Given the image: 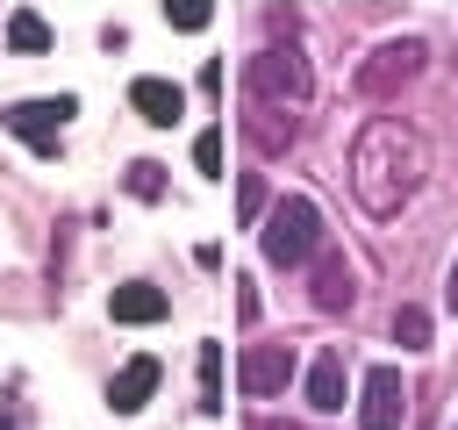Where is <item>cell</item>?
Here are the masks:
<instances>
[{
    "mask_svg": "<svg viewBox=\"0 0 458 430\" xmlns=\"http://www.w3.org/2000/svg\"><path fill=\"white\" fill-rule=\"evenodd\" d=\"M415 172H422V136L394 115H372L351 143V194L365 215H394L408 194H415Z\"/></svg>",
    "mask_w": 458,
    "mask_h": 430,
    "instance_id": "obj_1",
    "label": "cell"
},
{
    "mask_svg": "<svg viewBox=\"0 0 458 430\" xmlns=\"http://www.w3.org/2000/svg\"><path fill=\"white\" fill-rule=\"evenodd\" d=\"M258 244H265L272 265H301V258L322 244V215H315V201H301V194H293V201H272Z\"/></svg>",
    "mask_w": 458,
    "mask_h": 430,
    "instance_id": "obj_2",
    "label": "cell"
},
{
    "mask_svg": "<svg viewBox=\"0 0 458 430\" xmlns=\"http://www.w3.org/2000/svg\"><path fill=\"white\" fill-rule=\"evenodd\" d=\"M415 64H422V43H415V36L379 43V50L358 64V93H365V100H386L394 86H408V79H415Z\"/></svg>",
    "mask_w": 458,
    "mask_h": 430,
    "instance_id": "obj_3",
    "label": "cell"
},
{
    "mask_svg": "<svg viewBox=\"0 0 458 430\" xmlns=\"http://www.w3.org/2000/svg\"><path fill=\"white\" fill-rule=\"evenodd\" d=\"M64 115H79V100H72V93H57V100H14L0 122H7L21 143H36L43 158H57V129H64Z\"/></svg>",
    "mask_w": 458,
    "mask_h": 430,
    "instance_id": "obj_4",
    "label": "cell"
},
{
    "mask_svg": "<svg viewBox=\"0 0 458 430\" xmlns=\"http://www.w3.org/2000/svg\"><path fill=\"white\" fill-rule=\"evenodd\" d=\"M250 86H258V100H308V64H301V50L286 43H272V50H258L250 57Z\"/></svg>",
    "mask_w": 458,
    "mask_h": 430,
    "instance_id": "obj_5",
    "label": "cell"
},
{
    "mask_svg": "<svg viewBox=\"0 0 458 430\" xmlns=\"http://www.w3.org/2000/svg\"><path fill=\"white\" fill-rule=\"evenodd\" d=\"M401 408H408V387L394 366H372L365 373V401H358V430H401Z\"/></svg>",
    "mask_w": 458,
    "mask_h": 430,
    "instance_id": "obj_6",
    "label": "cell"
},
{
    "mask_svg": "<svg viewBox=\"0 0 458 430\" xmlns=\"http://www.w3.org/2000/svg\"><path fill=\"white\" fill-rule=\"evenodd\" d=\"M129 100H136V115H143V122H157V129H172V122L186 115V93H179L172 79H136V86H129Z\"/></svg>",
    "mask_w": 458,
    "mask_h": 430,
    "instance_id": "obj_7",
    "label": "cell"
},
{
    "mask_svg": "<svg viewBox=\"0 0 458 430\" xmlns=\"http://www.w3.org/2000/svg\"><path fill=\"white\" fill-rule=\"evenodd\" d=\"M286 380H293V358H286L279 344H250V351H243V387H250V394H279Z\"/></svg>",
    "mask_w": 458,
    "mask_h": 430,
    "instance_id": "obj_8",
    "label": "cell"
},
{
    "mask_svg": "<svg viewBox=\"0 0 458 430\" xmlns=\"http://www.w3.org/2000/svg\"><path fill=\"white\" fill-rule=\"evenodd\" d=\"M150 387H157V358H129V366L114 373V387H107V408H114V416H136V408L150 401Z\"/></svg>",
    "mask_w": 458,
    "mask_h": 430,
    "instance_id": "obj_9",
    "label": "cell"
},
{
    "mask_svg": "<svg viewBox=\"0 0 458 430\" xmlns=\"http://www.w3.org/2000/svg\"><path fill=\"white\" fill-rule=\"evenodd\" d=\"M107 308H114V322H157L172 301L157 294V287H143V280H129V287H114L107 294Z\"/></svg>",
    "mask_w": 458,
    "mask_h": 430,
    "instance_id": "obj_10",
    "label": "cell"
},
{
    "mask_svg": "<svg viewBox=\"0 0 458 430\" xmlns=\"http://www.w3.org/2000/svg\"><path fill=\"white\" fill-rule=\"evenodd\" d=\"M308 401H315L322 416H336V408H344V358H336V351H322V358H315V373H308Z\"/></svg>",
    "mask_w": 458,
    "mask_h": 430,
    "instance_id": "obj_11",
    "label": "cell"
},
{
    "mask_svg": "<svg viewBox=\"0 0 458 430\" xmlns=\"http://www.w3.org/2000/svg\"><path fill=\"white\" fill-rule=\"evenodd\" d=\"M315 308H351V272H344V258H322L315 265Z\"/></svg>",
    "mask_w": 458,
    "mask_h": 430,
    "instance_id": "obj_12",
    "label": "cell"
},
{
    "mask_svg": "<svg viewBox=\"0 0 458 430\" xmlns=\"http://www.w3.org/2000/svg\"><path fill=\"white\" fill-rule=\"evenodd\" d=\"M7 43H14L21 57H36V50H50V22H43V14H14V22H7Z\"/></svg>",
    "mask_w": 458,
    "mask_h": 430,
    "instance_id": "obj_13",
    "label": "cell"
},
{
    "mask_svg": "<svg viewBox=\"0 0 458 430\" xmlns=\"http://www.w3.org/2000/svg\"><path fill=\"white\" fill-rule=\"evenodd\" d=\"M200 408H222V344H200Z\"/></svg>",
    "mask_w": 458,
    "mask_h": 430,
    "instance_id": "obj_14",
    "label": "cell"
},
{
    "mask_svg": "<svg viewBox=\"0 0 458 430\" xmlns=\"http://www.w3.org/2000/svg\"><path fill=\"white\" fill-rule=\"evenodd\" d=\"M129 194H136V201H157V194H165V165L136 158V165H129Z\"/></svg>",
    "mask_w": 458,
    "mask_h": 430,
    "instance_id": "obj_15",
    "label": "cell"
},
{
    "mask_svg": "<svg viewBox=\"0 0 458 430\" xmlns=\"http://www.w3.org/2000/svg\"><path fill=\"white\" fill-rule=\"evenodd\" d=\"M394 344L422 351V344H429V315H422V308H401V315H394Z\"/></svg>",
    "mask_w": 458,
    "mask_h": 430,
    "instance_id": "obj_16",
    "label": "cell"
},
{
    "mask_svg": "<svg viewBox=\"0 0 458 430\" xmlns=\"http://www.w3.org/2000/svg\"><path fill=\"white\" fill-rule=\"evenodd\" d=\"M165 22H172V29H208L215 7H208V0H165Z\"/></svg>",
    "mask_w": 458,
    "mask_h": 430,
    "instance_id": "obj_17",
    "label": "cell"
},
{
    "mask_svg": "<svg viewBox=\"0 0 458 430\" xmlns=\"http://www.w3.org/2000/svg\"><path fill=\"white\" fill-rule=\"evenodd\" d=\"M193 165H200L208 179H222V129H200V136H193Z\"/></svg>",
    "mask_w": 458,
    "mask_h": 430,
    "instance_id": "obj_18",
    "label": "cell"
},
{
    "mask_svg": "<svg viewBox=\"0 0 458 430\" xmlns=\"http://www.w3.org/2000/svg\"><path fill=\"white\" fill-rule=\"evenodd\" d=\"M236 215H243V222L265 215V179H258V172H243V186H236Z\"/></svg>",
    "mask_w": 458,
    "mask_h": 430,
    "instance_id": "obj_19",
    "label": "cell"
},
{
    "mask_svg": "<svg viewBox=\"0 0 458 430\" xmlns=\"http://www.w3.org/2000/svg\"><path fill=\"white\" fill-rule=\"evenodd\" d=\"M444 294H451V308H458V265H451V287H444Z\"/></svg>",
    "mask_w": 458,
    "mask_h": 430,
    "instance_id": "obj_20",
    "label": "cell"
},
{
    "mask_svg": "<svg viewBox=\"0 0 458 430\" xmlns=\"http://www.w3.org/2000/svg\"><path fill=\"white\" fill-rule=\"evenodd\" d=\"M0 430H21V416H14V408H7V423H0Z\"/></svg>",
    "mask_w": 458,
    "mask_h": 430,
    "instance_id": "obj_21",
    "label": "cell"
}]
</instances>
